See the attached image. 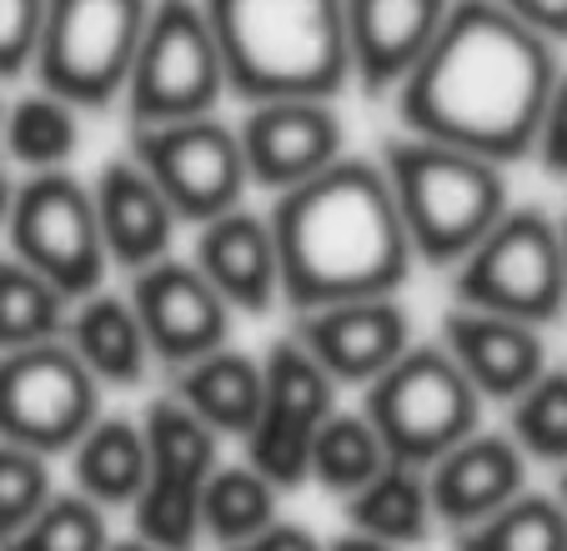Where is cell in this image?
Returning a JSON list of instances; mask_svg holds the SVG:
<instances>
[{"instance_id":"39","label":"cell","mask_w":567,"mask_h":551,"mask_svg":"<svg viewBox=\"0 0 567 551\" xmlns=\"http://www.w3.org/2000/svg\"><path fill=\"white\" fill-rule=\"evenodd\" d=\"M11 201H16V170L0 160V236H6V216H11Z\"/></svg>"},{"instance_id":"15","label":"cell","mask_w":567,"mask_h":551,"mask_svg":"<svg viewBox=\"0 0 567 551\" xmlns=\"http://www.w3.org/2000/svg\"><path fill=\"white\" fill-rule=\"evenodd\" d=\"M291 336L311 351L337 386H372L412 346V311L402 297H352L317 311H297Z\"/></svg>"},{"instance_id":"24","label":"cell","mask_w":567,"mask_h":551,"mask_svg":"<svg viewBox=\"0 0 567 551\" xmlns=\"http://www.w3.org/2000/svg\"><path fill=\"white\" fill-rule=\"evenodd\" d=\"M81 150V111L45 85H31L0 111V160L21 176L65 170Z\"/></svg>"},{"instance_id":"30","label":"cell","mask_w":567,"mask_h":551,"mask_svg":"<svg viewBox=\"0 0 567 551\" xmlns=\"http://www.w3.org/2000/svg\"><path fill=\"white\" fill-rule=\"evenodd\" d=\"M457 551H567V511L547 491H517L493 517L457 531Z\"/></svg>"},{"instance_id":"12","label":"cell","mask_w":567,"mask_h":551,"mask_svg":"<svg viewBox=\"0 0 567 551\" xmlns=\"http://www.w3.org/2000/svg\"><path fill=\"white\" fill-rule=\"evenodd\" d=\"M101 396L106 386L81 366L65 336L0 351V441L31 446L41 456L71 451L101 416Z\"/></svg>"},{"instance_id":"25","label":"cell","mask_w":567,"mask_h":551,"mask_svg":"<svg viewBox=\"0 0 567 551\" xmlns=\"http://www.w3.org/2000/svg\"><path fill=\"white\" fill-rule=\"evenodd\" d=\"M65 456H71L75 491L106 511L131 507L141 497V487H146V432L131 416L101 412Z\"/></svg>"},{"instance_id":"34","label":"cell","mask_w":567,"mask_h":551,"mask_svg":"<svg viewBox=\"0 0 567 551\" xmlns=\"http://www.w3.org/2000/svg\"><path fill=\"white\" fill-rule=\"evenodd\" d=\"M45 0H0V85L25 81L41 41Z\"/></svg>"},{"instance_id":"36","label":"cell","mask_w":567,"mask_h":551,"mask_svg":"<svg viewBox=\"0 0 567 551\" xmlns=\"http://www.w3.org/2000/svg\"><path fill=\"white\" fill-rule=\"evenodd\" d=\"M226 551H327V541L317 537L311 527H301V521H271V527H261L257 537H247V541H236V547H226Z\"/></svg>"},{"instance_id":"19","label":"cell","mask_w":567,"mask_h":551,"mask_svg":"<svg viewBox=\"0 0 567 551\" xmlns=\"http://www.w3.org/2000/svg\"><path fill=\"white\" fill-rule=\"evenodd\" d=\"M452 0H342L352 85L367 96H392L442 31Z\"/></svg>"},{"instance_id":"2","label":"cell","mask_w":567,"mask_h":551,"mask_svg":"<svg viewBox=\"0 0 567 551\" xmlns=\"http://www.w3.org/2000/svg\"><path fill=\"white\" fill-rule=\"evenodd\" d=\"M267 221L291 316L352 297H402L417 266L382 160L337 156L301 186L277 191Z\"/></svg>"},{"instance_id":"21","label":"cell","mask_w":567,"mask_h":551,"mask_svg":"<svg viewBox=\"0 0 567 551\" xmlns=\"http://www.w3.org/2000/svg\"><path fill=\"white\" fill-rule=\"evenodd\" d=\"M91 196H96V221L101 241H106L111 271H141V266L161 261L176 241V211L161 196V186L146 176L136 156H116L91 176Z\"/></svg>"},{"instance_id":"35","label":"cell","mask_w":567,"mask_h":551,"mask_svg":"<svg viewBox=\"0 0 567 551\" xmlns=\"http://www.w3.org/2000/svg\"><path fill=\"white\" fill-rule=\"evenodd\" d=\"M547 176H563L567 180V65L557 71L553 91H547V106L543 121H537V136H533V156Z\"/></svg>"},{"instance_id":"1","label":"cell","mask_w":567,"mask_h":551,"mask_svg":"<svg viewBox=\"0 0 567 551\" xmlns=\"http://www.w3.org/2000/svg\"><path fill=\"white\" fill-rule=\"evenodd\" d=\"M557 71V45L527 31L497 0H452L442 31L392 91V106L412 136L517 166L533 156Z\"/></svg>"},{"instance_id":"38","label":"cell","mask_w":567,"mask_h":551,"mask_svg":"<svg viewBox=\"0 0 567 551\" xmlns=\"http://www.w3.org/2000/svg\"><path fill=\"white\" fill-rule=\"evenodd\" d=\"M327 551H396V547H386V541H377V537H362V531H342L337 541H327Z\"/></svg>"},{"instance_id":"7","label":"cell","mask_w":567,"mask_h":551,"mask_svg":"<svg viewBox=\"0 0 567 551\" xmlns=\"http://www.w3.org/2000/svg\"><path fill=\"white\" fill-rule=\"evenodd\" d=\"M151 0H45L31 85L75 111H106L126 91Z\"/></svg>"},{"instance_id":"32","label":"cell","mask_w":567,"mask_h":551,"mask_svg":"<svg viewBox=\"0 0 567 551\" xmlns=\"http://www.w3.org/2000/svg\"><path fill=\"white\" fill-rule=\"evenodd\" d=\"M106 507L81 491H51V501L16 537L0 541V551H106Z\"/></svg>"},{"instance_id":"20","label":"cell","mask_w":567,"mask_h":551,"mask_svg":"<svg viewBox=\"0 0 567 551\" xmlns=\"http://www.w3.org/2000/svg\"><path fill=\"white\" fill-rule=\"evenodd\" d=\"M437 341L462 366V376L477 386L482 402L507 406L547 366L543 326H527V321H517V316H497V311L447 306L442 311Z\"/></svg>"},{"instance_id":"3","label":"cell","mask_w":567,"mask_h":551,"mask_svg":"<svg viewBox=\"0 0 567 551\" xmlns=\"http://www.w3.org/2000/svg\"><path fill=\"white\" fill-rule=\"evenodd\" d=\"M226 91L257 101H337L352 85L342 0H202Z\"/></svg>"},{"instance_id":"23","label":"cell","mask_w":567,"mask_h":551,"mask_svg":"<svg viewBox=\"0 0 567 551\" xmlns=\"http://www.w3.org/2000/svg\"><path fill=\"white\" fill-rule=\"evenodd\" d=\"M166 376H172L176 402L202 416L221 441H241L251 432V422L261 412V356L236 351L226 341V346L206 351V356L186 361V366H176Z\"/></svg>"},{"instance_id":"17","label":"cell","mask_w":567,"mask_h":551,"mask_svg":"<svg viewBox=\"0 0 567 551\" xmlns=\"http://www.w3.org/2000/svg\"><path fill=\"white\" fill-rule=\"evenodd\" d=\"M422 471H427L432 517H437V527H452V531L477 527L482 517H493L497 507H507L517 491H527L523 446L507 432H487V426H477L457 446H447Z\"/></svg>"},{"instance_id":"14","label":"cell","mask_w":567,"mask_h":551,"mask_svg":"<svg viewBox=\"0 0 567 551\" xmlns=\"http://www.w3.org/2000/svg\"><path fill=\"white\" fill-rule=\"evenodd\" d=\"M126 297L141 316V331L151 341L161 372H176L186 361L206 356V351L231 341V316L236 311L221 301V291L196 271L192 256L166 251L161 261L131 271Z\"/></svg>"},{"instance_id":"29","label":"cell","mask_w":567,"mask_h":551,"mask_svg":"<svg viewBox=\"0 0 567 551\" xmlns=\"http://www.w3.org/2000/svg\"><path fill=\"white\" fill-rule=\"evenodd\" d=\"M386 461H392V456H386L382 436H377V426L367 422L362 406H357V412L337 406V412L321 422L317 441H311L307 481H317V487L332 491V497H352V491L367 487Z\"/></svg>"},{"instance_id":"33","label":"cell","mask_w":567,"mask_h":551,"mask_svg":"<svg viewBox=\"0 0 567 551\" xmlns=\"http://www.w3.org/2000/svg\"><path fill=\"white\" fill-rule=\"evenodd\" d=\"M51 491H55L51 456L16 441H0V541L16 537L51 501Z\"/></svg>"},{"instance_id":"43","label":"cell","mask_w":567,"mask_h":551,"mask_svg":"<svg viewBox=\"0 0 567 551\" xmlns=\"http://www.w3.org/2000/svg\"><path fill=\"white\" fill-rule=\"evenodd\" d=\"M0 111H6V85H0Z\"/></svg>"},{"instance_id":"16","label":"cell","mask_w":567,"mask_h":551,"mask_svg":"<svg viewBox=\"0 0 567 551\" xmlns=\"http://www.w3.org/2000/svg\"><path fill=\"white\" fill-rule=\"evenodd\" d=\"M236 136L247 156V180L271 196L347 156V126L337 116V101H257L236 121Z\"/></svg>"},{"instance_id":"27","label":"cell","mask_w":567,"mask_h":551,"mask_svg":"<svg viewBox=\"0 0 567 551\" xmlns=\"http://www.w3.org/2000/svg\"><path fill=\"white\" fill-rule=\"evenodd\" d=\"M277 501L281 491L251 461H216V471L202 487V537L221 551L236 547L277 521Z\"/></svg>"},{"instance_id":"13","label":"cell","mask_w":567,"mask_h":551,"mask_svg":"<svg viewBox=\"0 0 567 551\" xmlns=\"http://www.w3.org/2000/svg\"><path fill=\"white\" fill-rule=\"evenodd\" d=\"M337 392L342 386L321 372L291 331L271 341L261 356V412L241 436V461H251L277 491L307 487L311 441L321 422L337 412Z\"/></svg>"},{"instance_id":"4","label":"cell","mask_w":567,"mask_h":551,"mask_svg":"<svg viewBox=\"0 0 567 551\" xmlns=\"http://www.w3.org/2000/svg\"><path fill=\"white\" fill-rule=\"evenodd\" d=\"M382 170L422 266H457L513 206L507 166L477 150L396 131L382 141Z\"/></svg>"},{"instance_id":"41","label":"cell","mask_w":567,"mask_h":551,"mask_svg":"<svg viewBox=\"0 0 567 551\" xmlns=\"http://www.w3.org/2000/svg\"><path fill=\"white\" fill-rule=\"evenodd\" d=\"M553 497L563 501V511H567V461H563V467H557V491H553Z\"/></svg>"},{"instance_id":"11","label":"cell","mask_w":567,"mask_h":551,"mask_svg":"<svg viewBox=\"0 0 567 551\" xmlns=\"http://www.w3.org/2000/svg\"><path fill=\"white\" fill-rule=\"evenodd\" d=\"M131 156L146 166V176L172 201L176 221L202 226L221 211L247 206V156L231 121L186 116V121H156V126H131Z\"/></svg>"},{"instance_id":"26","label":"cell","mask_w":567,"mask_h":551,"mask_svg":"<svg viewBox=\"0 0 567 551\" xmlns=\"http://www.w3.org/2000/svg\"><path fill=\"white\" fill-rule=\"evenodd\" d=\"M347 507V527L377 537L386 547H417L432 537L437 517H432V497H427V471L408 467V461H386L367 487H357L352 497H342Z\"/></svg>"},{"instance_id":"31","label":"cell","mask_w":567,"mask_h":551,"mask_svg":"<svg viewBox=\"0 0 567 551\" xmlns=\"http://www.w3.org/2000/svg\"><path fill=\"white\" fill-rule=\"evenodd\" d=\"M507 436L527 461H567V366L547 361L543 372L507 402Z\"/></svg>"},{"instance_id":"22","label":"cell","mask_w":567,"mask_h":551,"mask_svg":"<svg viewBox=\"0 0 567 551\" xmlns=\"http://www.w3.org/2000/svg\"><path fill=\"white\" fill-rule=\"evenodd\" d=\"M65 346L81 356V366L101 386H141L151 376V366H156L131 297L111 287L91 291V297H81L71 306V316H65Z\"/></svg>"},{"instance_id":"9","label":"cell","mask_w":567,"mask_h":551,"mask_svg":"<svg viewBox=\"0 0 567 551\" xmlns=\"http://www.w3.org/2000/svg\"><path fill=\"white\" fill-rule=\"evenodd\" d=\"M0 241L25 266H35L45 281H55L71 301L101 291L111 276L91 180H81L71 166L16 180V201Z\"/></svg>"},{"instance_id":"5","label":"cell","mask_w":567,"mask_h":551,"mask_svg":"<svg viewBox=\"0 0 567 551\" xmlns=\"http://www.w3.org/2000/svg\"><path fill=\"white\" fill-rule=\"evenodd\" d=\"M482 406L487 402L442 341H412L372 386H362L367 422L377 426L386 456L408 467H432L447 446L477 432Z\"/></svg>"},{"instance_id":"8","label":"cell","mask_w":567,"mask_h":551,"mask_svg":"<svg viewBox=\"0 0 567 551\" xmlns=\"http://www.w3.org/2000/svg\"><path fill=\"white\" fill-rule=\"evenodd\" d=\"M226 96L231 91H226L221 51H216L202 0H151L146 31L121 91L131 126L212 116Z\"/></svg>"},{"instance_id":"37","label":"cell","mask_w":567,"mask_h":551,"mask_svg":"<svg viewBox=\"0 0 567 551\" xmlns=\"http://www.w3.org/2000/svg\"><path fill=\"white\" fill-rule=\"evenodd\" d=\"M503 11H513L527 31H537L543 41L567 45V0H497Z\"/></svg>"},{"instance_id":"10","label":"cell","mask_w":567,"mask_h":551,"mask_svg":"<svg viewBox=\"0 0 567 551\" xmlns=\"http://www.w3.org/2000/svg\"><path fill=\"white\" fill-rule=\"evenodd\" d=\"M146 432V487L131 501L136 537L156 551L202 547V487L221 461V436L186 412L172 392L156 396L141 416Z\"/></svg>"},{"instance_id":"40","label":"cell","mask_w":567,"mask_h":551,"mask_svg":"<svg viewBox=\"0 0 567 551\" xmlns=\"http://www.w3.org/2000/svg\"><path fill=\"white\" fill-rule=\"evenodd\" d=\"M106 551H156V547H151V541H141V537H126V541L111 537V541H106Z\"/></svg>"},{"instance_id":"42","label":"cell","mask_w":567,"mask_h":551,"mask_svg":"<svg viewBox=\"0 0 567 551\" xmlns=\"http://www.w3.org/2000/svg\"><path fill=\"white\" fill-rule=\"evenodd\" d=\"M557 241H563V271H567V216H557Z\"/></svg>"},{"instance_id":"6","label":"cell","mask_w":567,"mask_h":551,"mask_svg":"<svg viewBox=\"0 0 567 551\" xmlns=\"http://www.w3.org/2000/svg\"><path fill=\"white\" fill-rule=\"evenodd\" d=\"M452 306H477L517 316L527 326H553L567 311V271L557 216L537 206H507L503 221L452 266Z\"/></svg>"},{"instance_id":"18","label":"cell","mask_w":567,"mask_h":551,"mask_svg":"<svg viewBox=\"0 0 567 551\" xmlns=\"http://www.w3.org/2000/svg\"><path fill=\"white\" fill-rule=\"evenodd\" d=\"M192 231L196 271L221 291V301L236 316H267L281 306V266L267 216L251 211V206H236V211L212 216Z\"/></svg>"},{"instance_id":"28","label":"cell","mask_w":567,"mask_h":551,"mask_svg":"<svg viewBox=\"0 0 567 551\" xmlns=\"http://www.w3.org/2000/svg\"><path fill=\"white\" fill-rule=\"evenodd\" d=\"M75 301L55 281H45L21 256H0V351L41 346L65 336V316Z\"/></svg>"}]
</instances>
